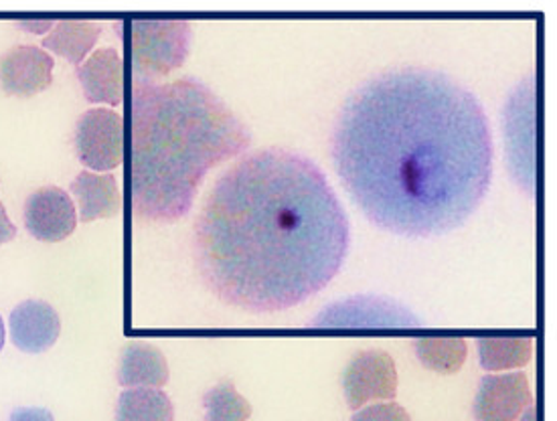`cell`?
<instances>
[{
	"label": "cell",
	"mask_w": 557,
	"mask_h": 421,
	"mask_svg": "<svg viewBox=\"0 0 557 421\" xmlns=\"http://www.w3.org/2000/svg\"><path fill=\"white\" fill-rule=\"evenodd\" d=\"M343 187L375 227L408 237L455 232L493 181L481 100L448 73L394 67L352 89L331 134Z\"/></svg>",
	"instance_id": "obj_1"
},
{
	"label": "cell",
	"mask_w": 557,
	"mask_h": 421,
	"mask_svg": "<svg viewBox=\"0 0 557 421\" xmlns=\"http://www.w3.org/2000/svg\"><path fill=\"white\" fill-rule=\"evenodd\" d=\"M349 244V219L319 164L276 146L239 157L209 190L193 230L207 288L253 314L324 290Z\"/></svg>",
	"instance_id": "obj_2"
},
{
	"label": "cell",
	"mask_w": 557,
	"mask_h": 421,
	"mask_svg": "<svg viewBox=\"0 0 557 421\" xmlns=\"http://www.w3.org/2000/svg\"><path fill=\"white\" fill-rule=\"evenodd\" d=\"M131 126L134 215L157 223L185 218L207 173L251 146L248 126L197 77L134 79Z\"/></svg>",
	"instance_id": "obj_3"
},
{
	"label": "cell",
	"mask_w": 557,
	"mask_h": 421,
	"mask_svg": "<svg viewBox=\"0 0 557 421\" xmlns=\"http://www.w3.org/2000/svg\"><path fill=\"white\" fill-rule=\"evenodd\" d=\"M131 30L134 79L159 82L189 55L191 23L185 18H134Z\"/></svg>",
	"instance_id": "obj_4"
},
{
	"label": "cell",
	"mask_w": 557,
	"mask_h": 421,
	"mask_svg": "<svg viewBox=\"0 0 557 421\" xmlns=\"http://www.w3.org/2000/svg\"><path fill=\"white\" fill-rule=\"evenodd\" d=\"M537 96H535V75L531 73L523 82L515 86L505 103L503 126H505V143H507V159L509 171L515 183L528 195L535 193V122H537Z\"/></svg>",
	"instance_id": "obj_5"
},
{
	"label": "cell",
	"mask_w": 557,
	"mask_h": 421,
	"mask_svg": "<svg viewBox=\"0 0 557 421\" xmlns=\"http://www.w3.org/2000/svg\"><path fill=\"white\" fill-rule=\"evenodd\" d=\"M74 148L89 171H114L124 160V116L108 108H91L75 124Z\"/></svg>",
	"instance_id": "obj_6"
},
{
	"label": "cell",
	"mask_w": 557,
	"mask_h": 421,
	"mask_svg": "<svg viewBox=\"0 0 557 421\" xmlns=\"http://www.w3.org/2000/svg\"><path fill=\"white\" fill-rule=\"evenodd\" d=\"M343 393L352 411L369 401H394L397 395L396 361L382 349L361 350L343 373Z\"/></svg>",
	"instance_id": "obj_7"
},
{
	"label": "cell",
	"mask_w": 557,
	"mask_h": 421,
	"mask_svg": "<svg viewBox=\"0 0 557 421\" xmlns=\"http://www.w3.org/2000/svg\"><path fill=\"white\" fill-rule=\"evenodd\" d=\"M312 326L401 329V326H424V324L418 317H413L406 306L396 305L385 298L359 296V298L329 306L312 320Z\"/></svg>",
	"instance_id": "obj_8"
},
{
	"label": "cell",
	"mask_w": 557,
	"mask_h": 421,
	"mask_svg": "<svg viewBox=\"0 0 557 421\" xmlns=\"http://www.w3.org/2000/svg\"><path fill=\"white\" fill-rule=\"evenodd\" d=\"M23 219L30 237L45 244L63 242L77 227L74 201L59 187H41L30 193L25 201Z\"/></svg>",
	"instance_id": "obj_9"
},
{
	"label": "cell",
	"mask_w": 557,
	"mask_h": 421,
	"mask_svg": "<svg viewBox=\"0 0 557 421\" xmlns=\"http://www.w3.org/2000/svg\"><path fill=\"white\" fill-rule=\"evenodd\" d=\"M55 61L35 45H16L0 55V89L7 96L33 98L53 84Z\"/></svg>",
	"instance_id": "obj_10"
},
{
	"label": "cell",
	"mask_w": 557,
	"mask_h": 421,
	"mask_svg": "<svg viewBox=\"0 0 557 421\" xmlns=\"http://www.w3.org/2000/svg\"><path fill=\"white\" fill-rule=\"evenodd\" d=\"M533 406L525 373L484 375L472 404L476 421H517L519 416Z\"/></svg>",
	"instance_id": "obj_11"
},
{
	"label": "cell",
	"mask_w": 557,
	"mask_h": 421,
	"mask_svg": "<svg viewBox=\"0 0 557 421\" xmlns=\"http://www.w3.org/2000/svg\"><path fill=\"white\" fill-rule=\"evenodd\" d=\"M11 340L27 355H41L58 343L61 320L58 310L44 300H25L11 312Z\"/></svg>",
	"instance_id": "obj_12"
},
{
	"label": "cell",
	"mask_w": 557,
	"mask_h": 421,
	"mask_svg": "<svg viewBox=\"0 0 557 421\" xmlns=\"http://www.w3.org/2000/svg\"><path fill=\"white\" fill-rule=\"evenodd\" d=\"M77 79L89 103L122 106L124 102V61L114 47H103L77 67Z\"/></svg>",
	"instance_id": "obj_13"
},
{
	"label": "cell",
	"mask_w": 557,
	"mask_h": 421,
	"mask_svg": "<svg viewBox=\"0 0 557 421\" xmlns=\"http://www.w3.org/2000/svg\"><path fill=\"white\" fill-rule=\"evenodd\" d=\"M72 195L79 207L82 223L96 219L116 218L122 213V189L114 175L82 171L72 183Z\"/></svg>",
	"instance_id": "obj_14"
},
{
	"label": "cell",
	"mask_w": 557,
	"mask_h": 421,
	"mask_svg": "<svg viewBox=\"0 0 557 421\" xmlns=\"http://www.w3.org/2000/svg\"><path fill=\"white\" fill-rule=\"evenodd\" d=\"M169 363L161 349L147 343H131L122 349L117 383L128 389H161L169 383Z\"/></svg>",
	"instance_id": "obj_15"
},
{
	"label": "cell",
	"mask_w": 557,
	"mask_h": 421,
	"mask_svg": "<svg viewBox=\"0 0 557 421\" xmlns=\"http://www.w3.org/2000/svg\"><path fill=\"white\" fill-rule=\"evenodd\" d=\"M100 33H102V25H98L96 21L63 18L55 23L53 29L49 30V35L45 37L41 45L45 49L72 61L79 67L98 44Z\"/></svg>",
	"instance_id": "obj_16"
},
{
	"label": "cell",
	"mask_w": 557,
	"mask_h": 421,
	"mask_svg": "<svg viewBox=\"0 0 557 421\" xmlns=\"http://www.w3.org/2000/svg\"><path fill=\"white\" fill-rule=\"evenodd\" d=\"M116 421H175V407L162 389H126L117 399Z\"/></svg>",
	"instance_id": "obj_17"
},
{
	"label": "cell",
	"mask_w": 557,
	"mask_h": 421,
	"mask_svg": "<svg viewBox=\"0 0 557 421\" xmlns=\"http://www.w3.org/2000/svg\"><path fill=\"white\" fill-rule=\"evenodd\" d=\"M479 359L484 371H507L519 369L531 361L533 338L531 336H499L479 338Z\"/></svg>",
	"instance_id": "obj_18"
},
{
	"label": "cell",
	"mask_w": 557,
	"mask_h": 421,
	"mask_svg": "<svg viewBox=\"0 0 557 421\" xmlns=\"http://www.w3.org/2000/svg\"><path fill=\"white\" fill-rule=\"evenodd\" d=\"M413 350L418 361L425 369L441 373V375H455L467 361V340L450 336V338H418L413 343Z\"/></svg>",
	"instance_id": "obj_19"
},
{
	"label": "cell",
	"mask_w": 557,
	"mask_h": 421,
	"mask_svg": "<svg viewBox=\"0 0 557 421\" xmlns=\"http://www.w3.org/2000/svg\"><path fill=\"white\" fill-rule=\"evenodd\" d=\"M206 418L203 421H248L251 416L250 401L239 395L232 381H221L203 395Z\"/></svg>",
	"instance_id": "obj_20"
},
{
	"label": "cell",
	"mask_w": 557,
	"mask_h": 421,
	"mask_svg": "<svg viewBox=\"0 0 557 421\" xmlns=\"http://www.w3.org/2000/svg\"><path fill=\"white\" fill-rule=\"evenodd\" d=\"M351 421H411L410 413L396 401L363 407L352 413Z\"/></svg>",
	"instance_id": "obj_21"
},
{
	"label": "cell",
	"mask_w": 557,
	"mask_h": 421,
	"mask_svg": "<svg viewBox=\"0 0 557 421\" xmlns=\"http://www.w3.org/2000/svg\"><path fill=\"white\" fill-rule=\"evenodd\" d=\"M9 421H55L53 413L44 407H16Z\"/></svg>",
	"instance_id": "obj_22"
},
{
	"label": "cell",
	"mask_w": 557,
	"mask_h": 421,
	"mask_svg": "<svg viewBox=\"0 0 557 421\" xmlns=\"http://www.w3.org/2000/svg\"><path fill=\"white\" fill-rule=\"evenodd\" d=\"M16 237V227L13 225V221L7 215V209L4 205L0 203V246L13 242Z\"/></svg>",
	"instance_id": "obj_23"
},
{
	"label": "cell",
	"mask_w": 557,
	"mask_h": 421,
	"mask_svg": "<svg viewBox=\"0 0 557 421\" xmlns=\"http://www.w3.org/2000/svg\"><path fill=\"white\" fill-rule=\"evenodd\" d=\"M15 25L27 30L53 29L55 27L53 21H18Z\"/></svg>",
	"instance_id": "obj_24"
},
{
	"label": "cell",
	"mask_w": 557,
	"mask_h": 421,
	"mask_svg": "<svg viewBox=\"0 0 557 421\" xmlns=\"http://www.w3.org/2000/svg\"><path fill=\"white\" fill-rule=\"evenodd\" d=\"M517 421H537V409L535 406H529L521 416H519V420Z\"/></svg>",
	"instance_id": "obj_25"
},
{
	"label": "cell",
	"mask_w": 557,
	"mask_h": 421,
	"mask_svg": "<svg viewBox=\"0 0 557 421\" xmlns=\"http://www.w3.org/2000/svg\"><path fill=\"white\" fill-rule=\"evenodd\" d=\"M4 347V324H2V319H0V350Z\"/></svg>",
	"instance_id": "obj_26"
}]
</instances>
